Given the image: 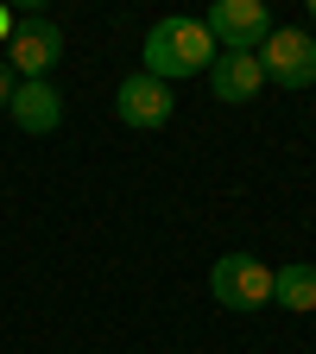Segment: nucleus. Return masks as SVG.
I'll return each instance as SVG.
<instances>
[{
    "label": "nucleus",
    "mask_w": 316,
    "mask_h": 354,
    "mask_svg": "<svg viewBox=\"0 0 316 354\" xmlns=\"http://www.w3.org/2000/svg\"><path fill=\"white\" fill-rule=\"evenodd\" d=\"M146 76H158V82H171V76H196V70H209L215 64V38H209V26L203 19H158L152 32H146Z\"/></svg>",
    "instance_id": "1"
},
{
    "label": "nucleus",
    "mask_w": 316,
    "mask_h": 354,
    "mask_svg": "<svg viewBox=\"0 0 316 354\" xmlns=\"http://www.w3.org/2000/svg\"><path fill=\"white\" fill-rule=\"evenodd\" d=\"M209 291L221 310H266L272 304V266L259 253H221L209 266Z\"/></svg>",
    "instance_id": "2"
},
{
    "label": "nucleus",
    "mask_w": 316,
    "mask_h": 354,
    "mask_svg": "<svg viewBox=\"0 0 316 354\" xmlns=\"http://www.w3.org/2000/svg\"><path fill=\"white\" fill-rule=\"evenodd\" d=\"M215 51H259L266 38H272V13H266V0H215L203 13Z\"/></svg>",
    "instance_id": "3"
},
{
    "label": "nucleus",
    "mask_w": 316,
    "mask_h": 354,
    "mask_svg": "<svg viewBox=\"0 0 316 354\" xmlns=\"http://www.w3.org/2000/svg\"><path fill=\"white\" fill-rule=\"evenodd\" d=\"M253 57H259L266 82H285V88H310L316 82V38L297 32V26H272V38H266Z\"/></svg>",
    "instance_id": "4"
},
{
    "label": "nucleus",
    "mask_w": 316,
    "mask_h": 354,
    "mask_svg": "<svg viewBox=\"0 0 316 354\" xmlns=\"http://www.w3.org/2000/svg\"><path fill=\"white\" fill-rule=\"evenodd\" d=\"M57 57H64V32L51 19L19 13L13 19V38H7V70H19L26 82H44V76L57 70Z\"/></svg>",
    "instance_id": "5"
},
{
    "label": "nucleus",
    "mask_w": 316,
    "mask_h": 354,
    "mask_svg": "<svg viewBox=\"0 0 316 354\" xmlns=\"http://www.w3.org/2000/svg\"><path fill=\"white\" fill-rule=\"evenodd\" d=\"M171 82H158V76H146V70H133L120 88H114V114L127 120V127H140V133H152V127H165L171 120Z\"/></svg>",
    "instance_id": "6"
},
{
    "label": "nucleus",
    "mask_w": 316,
    "mask_h": 354,
    "mask_svg": "<svg viewBox=\"0 0 316 354\" xmlns=\"http://www.w3.org/2000/svg\"><path fill=\"white\" fill-rule=\"evenodd\" d=\"M203 76H209V88H215V102H228V108L253 102L259 82H266V70H259L253 51H215V64H209Z\"/></svg>",
    "instance_id": "7"
},
{
    "label": "nucleus",
    "mask_w": 316,
    "mask_h": 354,
    "mask_svg": "<svg viewBox=\"0 0 316 354\" xmlns=\"http://www.w3.org/2000/svg\"><path fill=\"white\" fill-rule=\"evenodd\" d=\"M7 114H13L26 133H57V120H64V95H57L51 82H19L13 102H7Z\"/></svg>",
    "instance_id": "8"
},
{
    "label": "nucleus",
    "mask_w": 316,
    "mask_h": 354,
    "mask_svg": "<svg viewBox=\"0 0 316 354\" xmlns=\"http://www.w3.org/2000/svg\"><path fill=\"white\" fill-rule=\"evenodd\" d=\"M272 304L279 310H316V266H279L272 272Z\"/></svg>",
    "instance_id": "9"
},
{
    "label": "nucleus",
    "mask_w": 316,
    "mask_h": 354,
    "mask_svg": "<svg viewBox=\"0 0 316 354\" xmlns=\"http://www.w3.org/2000/svg\"><path fill=\"white\" fill-rule=\"evenodd\" d=\"M13 88H19V82H13V70H7V64H0V108H7V102H13Z\"/></svg>",
    "instance_id": "10"
},
{
    "label": "nucleus",
    "mask_w": 316,
    "mask_h": 354,
    "mask_svg": "<svg viewBox=\"0 0 316 354\" xmlns=\"http://www.w3.org/2000/svg\"><path fill=\"white\" fill-rule=\"evenodd\" d=\"M13 38V13H0V44H7Z\"/></svg>",
    "instance_id": "11"
},
{
    "label": "nucleus",
    "mask_w": 316,
    "mask_h": 354,
    "mask_svg": "<svg viewBox=\"0 0 316 354\" xmlns=\"http://www.w3.org/2000/svg\"><path fill=\"white\" fill-rule=\"evenodd\" d=\"M310 19H316V0H310Z\"/></svg>",
    "instance_id": "12"
}]
</instances>
